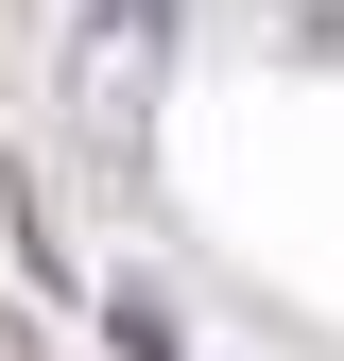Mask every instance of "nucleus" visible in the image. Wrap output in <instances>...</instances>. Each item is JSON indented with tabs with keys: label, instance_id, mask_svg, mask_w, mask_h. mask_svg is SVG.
<instances>
[{
	"label": "nucleus",
	"instance_id": "obj_1",
	"mask_svg": "<svg viewBox=\"0 0 344 361\" xmlns=\"http://www.w3.org/2000/svg\"><path fill=\"white\" fill-rule=\"evenodd\" d=\"M155 86H172V0H104L69 35V138L104 172H138L155 155Z\"/></svg>",
	"mask_w": 344,
	"mask_h": 361
},
{
	"label": "nucleus",
	"instance_id": "obj_2",
	"mask_svg": "<svg viewBox=\"0 0 344 361\" xmlns=\"http://www.w3.org/2000/svg\"><path fill=\"white\" fill-rule=\"evenodd\" d=\"M0 361H35V344H18V310H0Z\"/></svg>",
	"mask_w": 344,
	"mask_h": 361
}]
</instances>
